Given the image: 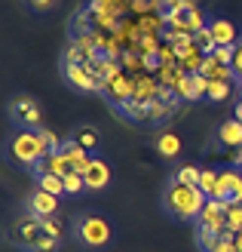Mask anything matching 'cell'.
I'll return each instance as SVG.
<instances>
[{
	"mask_svg": "<svg viewBox=\"0 0 242 252\" xmlns=\"http://www.w3.org/2000/svg\"><path fill=\"white\" fill-rule=\"evenodd\" d=\"M74 142L83 145L86 151H92V148H98V129L95 126H77L74 129Z\"/></svg>",
	"mask_w": 242,
	"mask_h": 252,
	"instance_id": "19",
	"label": "cell"
},
{
	"mask_svg": "<svg viewBox=\"0 0 242 252\" xmlns=\"http://www.w3.org/2000/svg\"><path fill=\"white\" fill-rule=\"evenodd\" d=\"M190 3H196V0H190Z\"/></svg>",
	"mask_w": 242,
	"mask_h": 252,
	"instance_id": "36",
	"label": "cell"
},
{
	"mask_svg": "<svg viewBox=\"0 0 242 252\" xmlns=\"http://www.w3.org/2000/svg\"><path fill=\"white\" fill-rule=\"evenodd\" d=\"M9 243L19 246L25 252H55V246H61V240H53L43 228V219L34 212H19L9 224Z\"/></svg>",
	"mask_w": 242,
	"mask_h": 252,
	"instance_id": "2",
	"label": "cell"
},
{
	"mask_svg": "<svg viewBox=\"0 0 242 252\" xmlns=\"http://www.w3.org/2000/svg\"><path fill=\"white\" fill-rule=\"evenodd\" d=\"M206 98H212V102H224V98H230V83L209 80V86H206Z\"/></svg>",
	"mask_w": 242,
	"mask_h": 252,
	"instance_id": "22",
	"label": "cell"
},
{
	"mask_svg": "<svg viewBox=\"0 0 242 252\" xmlns=\"http://www.w3.org/2000/svg\"><path fill=\"white\" fill-rule=\"evenodd\" d=\"M239 86H242V77H239Z\"/></svg>",
	"mask_w": 242,
	"mask_h": 252,
	"instance_id": "35",
	"label": "cell"
},
{
	"mask_svg": "<svg viewBox=\"0 0 242 252\" xmlns=\"http://www.w3.org/2000/svg\"><path fill=\"white\" fill-rule=\"evenodd\" d=\"M154 145H157V154L165 157V160H172V157L181 154V135H175V132H162V135H157Z\"/></svg>",
	"mask_w": 242,
	"mask_h": 252,
	"instance_id": "17",
	"label": "cell"
},
{
	"mask_svg": "<svg viewBox=\"0 0 242 252\" xmlns=\"http://www.w3.org/2000/svg\"><path fill=\"white\" fill-rule=\"evenodd\" d=\"M215 62H218V65H230L233 68V56H236V46H218L215 49Z\"/></svg>",
	"mask_w": 242,
	"mask_h": 252,
	"instance_id": "27",
	"label": "cell"
},
{
	"mask_svg": "<svg viewBox=\"0 0 242 252\" xmlns=\"http://www.w3.org/2000/svg\"><path fill=\"white\" fill-rule=\"evenodd\" d=\"M40 105L34 102L31 95H19L9 102V120L19 126V129H40Z\"/></svg>",
	"mask_w": 242,
	"mask_h": 252,
	"instance_id": "5",
	"label": "cell"
},
{
	"mask_svg": "<svg viewBox=\"0 0 242 252\" xmlns=\"http://www.w3.org/2000/svg\"><path fill=\"white\" fill-rule=\"evenodd\" d=\"M199 172L202 169H196V166H181V169L175 172V179L184 182V185H199Z\"/></svg>",
	"mask_w": 242,
	"mask_h": 252,
	"instance_id": "26",
	"label": "cell"
},
{
	"mask_svg": "<svg viewBox=\"0 0 242 252\" xmlns=\"http://www.w3.org/2000/svg\"><path fill=\"white\" fill-rule=\"evenodd\" d=\"M233 117H236V120L242 123V102H236V114H233Z\"/></svg>",
	"mask_w": 242,
	"mask_h": 252,
	"instance_id": "33",
	"label": "cell"
},
{
	"mask_svg": "<svg viewBox=\"0 0 242 252\" xmlns=\"http://www.w3.org/2000/svg\"><path fill=\"white\" fill-rule=\"evenodd\" d=\"M215 200H224L227 206L242 203V169L227 166L218 172V188H215Z\"/></svg>",
	"mask_w": 242,
	"mask_h": 252,
	"instance_id": "7",
	"label": "cell"
},
{
	"mask_svg": "<svg viewBox=\"0 0 242 252\" xmlns=\"http://www.w3.org/2000/svg\"><path fill=\"white\" fill-rule=\"evenodd\" d=\"M113 172H110V163L105 157H92V163L86 166L83 172V182H86V191H105V188L110 185Z\"/></svg>",
	"mask_w": 242,
	"mask_h": 252,
	"instance_id": "9",
	"label": "cell"
},
{
	"mask_svg": "<svg viewBox=\"0 0 242 252\" xmlns=\"http://www.w3.org/2000/svg\"><path fill=\"white\" fill-rule=\"evenodd\" d=\"M212 252H236V243H233V240H227V237H221V240L212 246Z\"/></svg>",
	"mask_w": 242,
	"mask_h": 252,
	"instance_id": "30",
	"label": "cell"
},
{
	"mask_svg": "<svg viewBox=\"0 0 242 252\" xmlns=\"http://www.w3.org/2000/svg\"><path fill=\"white\" fill-rule=\"evenodd\" d=\"M209 31L215 37V43L218 46H236V25L227 22V19H209Z\"/></svg>",
	"mask_w": 242,
	"mask_h": 252,
	"instance_id": "14",
	"label": "cell"
},
{
	"mask_svg": "<svg viewBox=\"0 0 242 252\" xmlns=\"http://www.w3.org/2000/svg\"><path fill=\"white\" fill-rule=\"evenodd\" d=\"M46 154H49V145H46L40 129H19L9 142V157H12V163H19V166L34 169Z\"/></svg>",
	"mask_w": 242,
	"mask_h": 252,
	"instance_id": "3",
	"label": "cell"
},
{
	"mask_svg": "<svg viewBox=\"0 0 242 252\" xmlns=\"http://www.w3.org/2000/svg\"><path fill=\"white\" fill-rule=\"evenodd\" d=\"M43 228H46V234L53 237V240H61V224L55 219H43Z\"/></svg>",
	"mask_w": 242,
	"mask_h": 252,
	"instance_id": "29",
	"label": "cell"
},
{
	"mask_svg": "<svg viewBox=\"0 0 242 252\" xmlns=\"http://www.w3.org/2000/svg\"><path fill=\"white\" fill-rule=\"evenodd\" d=\"M202 77L206 80H221V83H233L236 74L230 65H218L215 56H206V65H202Z\"/></svg>",
	"mask_w": 242,
	"mask_h": 252,
	"instance_id": "16",
	"label": "cell"
},
{
	"mask_svg": "<svg viewBox=\"0 0 242 252\" xmlns=\"http://www.w3.org/2000/svg\"><path fill=\"white\" fill-rule=\"evenodd\" d=\"M34 182L40 191L46 194H53V197H65V179L61 175H49V172H40V175H34Z\"/></svg>",
	"mask_w": 242,
	"mask_h": 252,
	"instance_id": "18",
	"label": "cell"
},
{
	"mask_svg": "<svg viewBox=\"0 0 242 252\" xmlns=\"http://www.w3.org/2000/svg\"><path fill=\"white\" fill-rule=\"evenodd\" d=\"M206 86H209V80L202 74H184L172 93L178 98H184V102H199V98H206Z\"/></svg>",
	"mask_w": 242,
	"mask_h": 252,
	"instance_id": "10",
	"label": "cell"
},
{
	"mask_svg": "<svg viewBox=\"0 0 242 252\" xmlns=\"http://www.w3.org/2000/svg\"><path fill=\"white\" fill-rule=\"evenodd\" d=\"M218 172L221 169H202L199 172V191L206 197H215V188H218Z\"/></svg>",
	"mask_w": 242,
	"mask_h": 252,
	"instance_id": "20",
	"label": "cell"
},
{
	"mask_svg": "<svg viewBox=\"0 0 242 252\" xmlns=\"http://www.w3.org/2000/svg\"><path fill=\"white\" fill-rule=\"evenodd\" d=\"M31 9H37V12H49L53 6H58V0H25Z\"/></svg>",
	"mask_w": 242,
	"mask_h": 252,
	"instance_id": "28",
	"label": "cell"
},
{
	"mask_svg": "<svg viewBox=\"0 0 242 252\" xmlns=\"http://www.w3.org/2000/svg\"><path fill=\"white\" fill-rule=\"evenodd\" d=\"M233 243H236V252H242V234H236V237H233Z\"/></svg>",
	"mask_w": 242,
	"mask_h": 252,
	"instance_id": "32",
	"label": "cell"
},
{
	"mask_svg": "<svg viewBox=\"0 0 242 252\" xmlns=\"http://www.w3.org/2000/svg\"><path fill=\"white\" fill-rule=\"evenodd\" d=\"M80 191H86L83 175L80 172H68L65 175V194H80Z\"/></svg>",
	"mask_w": 242,
	"mask_h": 252,
	"instance_id": "25",
	"label": "cell"
},
{
	"mask_svg": "<svg viewBox=\"0 0 242 252\" xmlns=\"http://www.w3.org/2000/svg\"><path fill=\"white\" fill-rule=\"evenodd\" d=\"M193 43H196L206 56H212L215 49H218V43H215V37H212V31H209V25H206V28H199V31L193 34Z\"/></svg>",
	"mask_w": 242,
	"mask_h": 252,
	"instance_id": "21",
	"label": "cell"
},
{
	"mask_svg": "<svg viewBox=\"0 0 242 252\" xmlns=\"http://www.w3.org/2000/svg\"><path fill=\"white\" fill-rule=\"evenodd\" d=\"M61 151H65V157H68V163H71V169L74 172H86V166L92 163V154L83 148V145H77L74 138H65V145H61Z\"/></svg>",
	"mask_w": 242,
	"mask_h": 252,
	"instance_id": "13",
	"label": "cell"
},
{
	"mask_svg": "<svg viewBox=\"0 0 242 252\" xmlns=\"http://www.w3.org/2000/svg\"><path fill=\"white\" fill-rule=\"evenodd\" d=\"M61 74H65V80L74 86V90H80V93H101V90H108V83L98 80L86 65H61Z\"/></svg>",
	"mask_w": 242,
	"mask_h": 252,
	"instance_id": "8",
	"label": "cell"
},
{
	"mask_svg": "<svg viewBox=\"0 0 242 252\" xmlns=\"http://www.w3.org/2000/svg\"><path fill=\"white\" fill-rule=\"evenodd\" d=\"M218 240H221L218 234H212L209 228H202V224H196V243H199V249H202V252H212V246L218 243Z\"/></svg>",
	"mask_w": 242,
	"mask_h": 252,
	"instance_id": "23",
	"label": "cell"
},
{
	"mask_svg": "<svg viewBox=\"0 0 242 252\" xmlns=\"http://www.w3.org/2000/svg\"><path fill=\"white\" fill-rule=\"evenodd\" d=\"M206 200L209 197L199 191V185H184V182L172 179L162 191V209L175 221H199L202 209H206Z\"/></svg>",
	"mask_w": 242,
	"mask_h": 252,
	"instance_id": "1",
	"label": "cell"
},
{
	"mask_svg": "<svg viewBox=\"0 0 242 252\" xmlns=\"http://www.w3.org/2000/svg\"><path fill=\"white\" fill-rule=\"evenodd\" d=\"M227 228L230 234H242V203L227 206Z\"/></svg>",
	"mask_w": 242,
	"mask_h": 252,
	"instance_id": "24",
	"label": "cell"
},
{
	"mask_svg": "<svg viewBox=\"0 0 242 252\" xmlns=\"http://www.w3.org/2000/svg\"><path fill=\"white\" fill-rule=\"evenodd\" d=\"M74 237H77L86 249H105L113 240V224L105 216L86 212V216L74 219Z\"/></svg>",
	"mask_w": 242,
	"mask_h": 252,
	"instance_id": "4",
	"label": "cell"
},
{
	"mask_svg": "<svg viewBox=\"0 0 242 252\" xmlns=\"http://www.w3.org/2000/svg\"><path fill=\"white\" fill-rule=\"evenodd\" d=\"M218 142H221L227 151H236V148H242V123H239L236 117L224 120V123L218 126Z\"/></svg>",
	"mask_w": 242,
	"mask_h": 252,
	"instance_id": "15",
	"label": "cell"
},
{
	"mask_svg": "<svg viewBox=\"0 0 242 252\" xmlns=\"http://www.w3.org/2000/svg\"><path fill=\"white\" fill-rule=\"evenodd\" d=\"M233 74H236V80L242 77V40L236 43V56H233Z\"/></svg>",
	"mask_w": 242,
	"mask_h": 252,
	"instance_id": "31",
	"label": "cell"
},
{
	"mask_svg": "<svg viewBox=\"0 0 242 252\" xmlns=\"http://www.w3.org/2000/svg\"><path fill=\"white\" fill-rule=\"evenodd\" d=\"M196 224L209 228L212 234H218V237H227V240L236 237V234H230V228H227V203H224V200H215V197L206 200V209H202V216H199Z\"/></svg>",
	"mask_w": 242,
	"mask_h": 252,
	"instance_id": "6",
	"label": "cell"
},
{
	"mask_svg": "<svg viewBox=\"0 0 242 252\" xmlns=\"http://www.w3.org/2000/svg\"><path fill=\"white\" fill-rule=\"evenodd\" d=\"M55 209H58V197L40 191V188L28 197V212H34V216H40V219H53Z\"/></svg>",
	"mask_w": 242,
	"mask_h": 252,
	"instance_id": "12",
	"label": "cell"
},
{
	"mask_svg": "<svg viewBox=\"0 0 242 252\" xmlns=\"http://www.w3.org/2000/svg\"><path fill=\"white\" fill-rule=\"evenodd\" d=\"M40 172L61 175V179H65V175L74 172V169H71V163H68V157H65V151H49V154L34 166V175H40Z\"/></svg>",
	"mask_w": 242,
	"mask_h": 252,
	"instance_id": "11",
	"label": "cell"
},
{
	"mask_svg": "<svg viewBox=\"0 0 242 252\" xmlns=\"http://www.w3.org/2000/svg\"><path fill=\"white\" fill-rule=\"evenodd\" d=\"M236 102H242V86H239V93H236Z\"/></svg>",
	"mask_w": 242,
	"mask_h": 252,
	"instance_id": "34",
	"label": "cell"
}]
</instances>
